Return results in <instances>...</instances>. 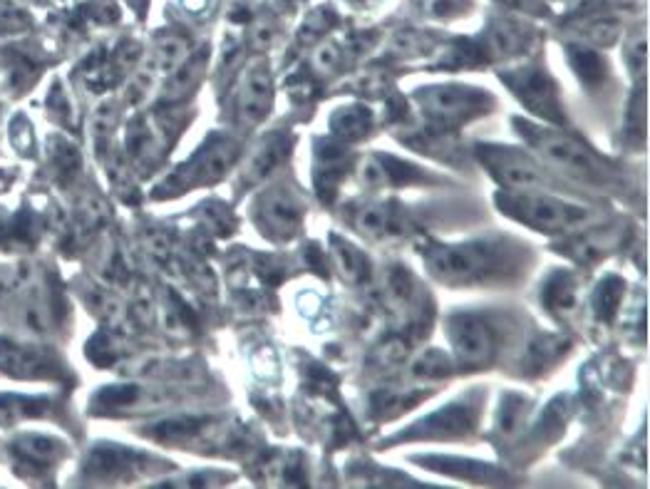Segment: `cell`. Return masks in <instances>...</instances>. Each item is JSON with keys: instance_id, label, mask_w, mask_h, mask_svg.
Listing matches in <instances>:
<instances>
[{"instance_id": "6da1fadb", "label": "cell", "mask_w": 650, "mask_h": 489, "mask_svg": "<svg viewBox=\"0 0 650 489\" xmlns=\"http://www.w3.org/2000/svg\"><path fill=\"white\" fill-rule=\"evenodd\" d=\"M427 269L435 279L452 286H477L504 276L512 264V251L502 241H462V244H430L422 249Z\"/></svg>"}, {"instance_id": "7a4b0ae2", "label": "cell", "mask_w": 650, "mask_h": 489, "mask_svg": "<svg viewBox=\"0 0 650 489\" xmlns=\"http://www.w3.org/2000/svg\"><path fill=\"white\" fill-rule=\"evenodd\" d=\"M497 202L512 219L536 231H546V234H574V231H581L596 219V214L588 207L566 202V199L546 194L541 189L502 192Z\"/></svg>"}, {"instance_id": "3957f363", "label": "cell", "mask_w": 650, "mask_h": 489, "mask_svg": "<svg viewBox=\"0 0 650 489\" xmlns=\"http://www.w3.org/2000/svg\"><path fill=\"white\" fill-rule=\"evenodd\" d=\"M517 127L524 140L531 144V149H536L551 167L561 169L566 177L581 179L588 184L608 182V172L601 159L588 152V147H584L576 137L549 130V127L529 125L524 120H517Z\"/></svg>"}, {"instance_id": "277c9868", "label": "cell", "mask_w": 650, "mask_h": 489, "mask_svg": "<svg viewBox=\"0 0 650 489\" xmlns=\"http://www.w3.org/2000/svg\"><path fill=\"white\" fill-rule=\"evenodd\" d=\"M417 102H420L422 112L435 122L437 127H459L472 117L482 115L492 107L487 92L477 90L469 85H432L417 92Z\"/></svg>"}, {"instance_id": "5b68a950", "label": "cell", "mask_w": 650, "mask_h": 489, "mask_svg": "<svg viewBox=\"0 0 650 489\" xmlns=\"http://www.w3.org/2000/svg\"><path fill=\"white\" fill-rule=\"evenodd\" d=\"M239 154H241L239 142L231 140V137H224V135L209 137V140L196 149L194 157L174 172V177L169 179L164 187L174 189V192H182V189L216 182V179H221L226 172H229V167L239 159Z\"/></svg>"}, {"instance_id": "8992f818", "label": "cell", "mask_w": 650, "mask_h": 489, "mask_svg": "<svg viewBox=\"0 0 650 489\" xmlns=\"http://www.w3.org/2000/svg\"><path fill=\"white\" fill-rule=\"evenodd\" d=\"M477 157L494 174V179L502 182L507 189H512V192L541 189L549 184V177L539 167V162L526 152H521V149L482 144V147H477Z\"/></svg>"}, {"instance_id": "52a82bcc", "label": "cell", "mask_w": 650, "mask_h": 489, "mask_svg": "<svg viewBox=\"0 0 650 489\" xmlns=\"http://www.w3.org/2000/svg\"><path fill=\"white\" fill-rule=\"evenodd\" d=\"M447 338H450L457 360L464 368H482L497 353V333H494L492 323L477 313L450 316Z\"/></svg>"}, {"instance_id": "ba28073f", "label": "cell", "mask_w": 650, "mask_h": 489, "mask_svg": "<svg viewBox=\"0 0 650 489\" xmlns=\"http://www.w3.org/2000/svg\"><path fill=\"white\" fill-rule=\"evenodd\" d=\"M303 199L286 184L268 189L256 202V224L268 239L291 241L303 224Z\"/></svg>"}, {"instance_id": "9c48e42d", "label": "cell", "mask_w": 650, "mask_h": 489, "mask_svg": "<svg viewBox=\"0 0 650 489\" xmlns=\"http://www.w3.org/2000/svg\"><path fill=\"white\" fill-rule=\"evenodd\" d=\"M504 82L509 85V90H514V95L524 102L526 110H531L534 115L544 117V120L561 125V105H559V92H556L554 80L539 68H521L512 70L507 75H502Z\"/></svg>"}, {"instance_id": "30bf717a", "label": "cell", "mask_w": 650, "mask_h": 489, "mask_svg": "<svg viewBox=\"0 0 650 489\" xmlns=\"http://www.w3.org/2000/svg\"><path fill=\"white\" fill-rule=\"evenodd\" d=\"M350 224H353L360 234H365L368 239L375 241L397 239V236H405L407 229H410V219H407L402 207L383 202H370L355 207L350 211Z\"/></svg>"}, {"instance_id": "8fae6325", "label": "cell", "mask_w": 650, "mask_h": 489, "mask_svg": "<svg viewBox=\"0 0 650 489\" xmlns=\"http://www.w3.org/2000/svg\"><path fill=\"white\" fill-rule=\"evenodd\" d=\"M623 236L626 234H623L621 226L581 231V234H569V239H566L559 249L566 251V256H571V259L579 261V264L593 266L606 259V256H611L613 251L621 249Z\"/></svg>"}, {"instance_id": "7c38bea8", "label": "cell", "mask_w": 650, "mask_h": 489, "mask_svg": "<svg viewBox=\"0 0 650 489\" xmlns=\"http://www.w3.org/2000/svg\"><path fill=\"white\" fill-rule=\"evenodd\" d=\"M273 107V80L271 72L263 65L249 70L241 80L239 97H236V112L244 122L256 125V122L266 120V115Z\"/></svg>"}, {"instance_id": "4fadbf2b", "label": "cell", "mask_w": 650, "mask_h": 489, "mask_svg": "<svg viewBox=\"0 0 650 489\" xmlns=\"http://www.w3.org/2000/svg\"><path fill=\"white\" fill-rule=\"evenodd\" d=\"M293 137L286 135V132H271L263 140L256 144L254 152L249 154V159L241 167V182L246 187H254V184L263 182L271 172H276L281 167V162L286 159V154L291 152Z\"/></svg>"}, {"instance_id": "5bb4252c", "label": "cell", "mask_w": 650, "mask_h": 489, "mask_svg": "<svg viewBox=\"0 0 650 489\" xmlns=\"http://www.w3.org/2000/svg\"><path fill=\"white\" fill-rule=\"evenodd\" d=\"M10 452L18 462V470L35 475V472H45L48 467H53L63 457L65 445L53 435H20Z\"/></svg>"}, {"instance_id": "9a60e30c", "label": "cell", "mask_w": 650, "mask_h": 489, "mask_svg": "<svg viewBox=\"0 0 650 489\" xmlns=\"http://www.w3.org/2000/svg\"><path fill=\"white\" fill-rule=\"evenodd\" d=\"M350 169V157L345 147L335 142H316V167H313V177H316V189L321 199H333L338 187L343 184L345 174Z\"/></svg>"}, {"instance_id": "2e32d148", "label": "cell", "mask_w": 650, "mask_h": 489, "mask_svg": "<svg viewBox=\"0 0 650 489\" xmlns=\"http://www.w3.org/2000/svg\"><path fill=\"white\" fill-rule=\"evenodd\" d=\"M474 420H477V408L467 403H452L450 408L440 410V413L430 415V418L417 422L412 430V435H425V437H447V435H464L474 427Z\"/></svg>"}, {"instance_id": "e0dca14e", "label": "cell", "mask_w": 650, "mask_h": 489, "mask_svg": "<svg viewBox=\"0 0 650 489\" xmlns=\"http://www.w3.org/2000/svg\"><path fill=\"white\" fill-rule=\"evenodd\" d=\"M0 368L23 378H35V375L55 373V365L43 350L30 346H20L13 341H0Z\"/></svg>"}, {"instance_id": "ac0fdd59", "label": "cell", "mask_w": 650, "mask_h": 489, "mask_svg": "<svg viewBox=\"0 0 650 489\" xmlns=\"http://www.w3.org/2000/svg\"><path fill=\"white\" fill-rule=\"evenodd\" d=\"M211 427L209 418H194V415H177V418L159 420L147 427V435L159 442H187L201 437Z\"/></svg>"}, {"instance_id": "d6986e66", "label": "cell", "mask_w": 650, "mask_h": 489, "mask_svg": "<svg viewBox=\"0 0 650 489\" xmlns=\"http://www.w3.org/2000/svg\"><path fill=\"white\" fill-rule=\"evenodd\" d=\"M330 130H333L335 137H340V140H363V137L373 130V112L363 105L343 107V110H338L330 117Z\"/></svg>"}, {"instance_id": "ffe728a7", "label": "cell", "mask_w": 650, "mask_h": 489, "mask_svg": "<svg viewBox=\"0 0 650 489\" xmlns=\"http://www.w3.org/2000/svg\"><path fill=\"white\" fill-rule=\"evenodd\" d=\"M330 256H333L335 266L340 274L350 283H360L368 279L370 264L360 249H355L350 241L340 239V236H330Z\"/></svg>"}, {"instance_id": "44dd1931", "label": "cell", "mask_w": 650, "mask_h": 489, "mask_svg": "<svg viewBox=\"0 0 650 489\" xmlns=\"http://www.w3.org/2000/svg\"><path fill=\"white\" fill-rule=\"evenodd\" d=\"M541 298H544V306L551 313H569L576 306V298H579V286H576V279L571 274L556 271L546 279Z\"/></svg>"}, {"instance_id": "7402d4cb", "label": "cell", "mask_w": 650, "mask_h": 489, "mask_svg": "<svg viewBox=\"0 0 650 489\" xmlns=\"http://www.w3.org/2000/svg\"><path fill=\"white\" fill-rule=\"evenodd\" d=\"M623 293H626V281L618 279V276H608V279H603L596 286V291H593V298H591L593 316L603 323L613 321V316H616L618 308H621L623 303Z\"/></svg>"}, {"instance_id": "603a6c76", "label": "cell", "mask_w": 650, "mask_h": 489, "mask_svg": "<svg viewBox=\"0 0 650 489\" xmlns=\"http://www.w3.org/2000/svg\"><path fill=\"white\" fill-rule=\"evenodd\" d=\"M48 410L45 398H23V395L0 393V422H18L25 418H38Z\"/></svg>"}, {"instance_id": "cb8c5ba5", "label": "cell", "mask_w": 650, "mask_h": 489, "mask_svg": "<svg viewBox=\"0 0 650 489\" xmlns=\"http://www.w3.org/2000/svg\"><path fill=\"white\" fill-rule=\"evenodd\" d=\"M452 370H455V365H452V358L447 353H442V350L432 348V350H425V353L417 355L415 360H412V378L415 380H442L447 378V375H452Z\"/></svg>"}, {"instance_id": "d4e9b609", "label": "cell", "mask_w": 650, "mask_h": 489, "mask_svg": "<svg viewBox=\"0 0 650 489\" xmlns=\"http://www.w3.org/2000/svg\"><path fill=\"white\" fill-rule=\"evenodd\" d=\"M526 43V35L521 33L517 25L499 23L489 30L487 35V53H492L494 58H509V55L519 53Z\"/></svg>"}, {"instance_id": "484cf974", "label": "cell", "mask_w": 650, "mask_h": 489, "mask_svg": "<svg viewBox=\"0 0 650 489\" xmlns=\"http://www.w3.org/2000/svg\"><path fill=\"white\" fill-rule=\"evenodd\" d=\"M571 343L561 336H541L536 338L529 346V353H526V368L531 370H544L554 363L556 358L566 353Z\"/></svg>"}, {"instance_id": "4316f807", "label": "cell", "mask_w": 650, "mask_h": 489, "mask_svg": "<svg viewBox=\"0 0 650 489\" xmlns=\"http://www.w3.org/2000/svg\"><path fill=\"white\" fill-rule=\"evenodd\" d=\"M425 400V393L417 390V393H405V390H390V393H378L370 400V408H373L375 415L380 418H390V415H400L405 410L415 408L417 403Z\"/></svg>"}, {"instance_id": "83f0119b", "label": "cell", "mask_w": 650, "mask_h": 489, "mask_svg": "<svg viewBox=\"0 0 650 489\" xmlns=\"http://www.w3.org/2000/svg\"><path fill=\"white\" fill-rule=\"evenodd\" d=\"M569 63H571V68H574L576 75H579L588 87H596L606 80V63H603L601 55H596L593 50L571 48Z\"/></svg>"}, {"instance_id": "f1b7e54d", "label": "cell", "mask_w": 650, "mask_h": 489, "mask_svg": "<svg viewBox=\"0 0 650 489\" xmlns=\"http://www.w3.org/2000/svg\"><path fill=\"white\" fill-rule=\"evenodd\" d=\"M189 58V43L179 35H164L154 48V68L159 72H172Z\"/></svg>"}, {"instance_id": "f546056e", "label": "cell", "mask_w": 650, "mask_h": 489, "mask_svg": "<svg viewBox=\"0 0 650 489\" xmlns=\"http://www.w3.org/2000/svg\"><path fill=\"white\" fill-rule=\"evenodd\" d=\"M385 288H388L390 301L397 308H407L415 303L417 298V281L412 279L410 271L405 266H390L388 279H385Z\"/></svg>"}, {"instance_id": "4dcf8cb0", "label": "cell", "mask_w": 650, "mask_h": 489, "mask_svg": "<svg viewBox=\"0 0 650 489\" xmlns=\"http://www.w3.org/2000/svg\"><path fill=\"white\" fill-rule=\"evenodd\" d=\"M201 72H204V58H187L182 65H177V68L172 70V77H169L167 82V97H182L187 95L189 90L196 85V80L201 77Z\"/></svg>"}, {"instance_id": "1f68e13d", "label": "cell", "mask_w": 650, "mask_h": 489, "mask_svg": "<svg viewBox=\"0 0 650 489\" xmlns=\"http://www.w3.org/2000/svg\"><path fill=\"white\" fill-rule=\"evenodd\" d=\"M139 398H142V390L137 385H112L97 395L95 408L105 410V413H117V410L132 408L134 403H139Z\"/></svg>"}, {"instance_id": "d6a6232c", "label": "cell", "mask_w": 650, "mask_h": 489, "mask_svg": "<svg viewBox=\"0 0 650 489\" xmlns=\"http://www.w3.org/2000/svg\"><path fill=\"white\" fill-rule=\"evenodd\" d=\"M526 408H529V400L521 398V395H504L502 408H499L497 413V430L502 432V435L517 432L521 422H524Z\"/></svg>"}, {"instance_id": "836d02e7", "label": "cell", "mask_w": 650, "mask_h": 489, "mask_svg": "<svg viewBox=\"0 0 650 489\" xmlns=\"http://www.w3.org/2000/svg\"><path fill=\"white\" fill-rule=\"evenodd\" d=\"M204 221H206V229L216 236H229V234H234V229H236L234 214H231L229 207L221 202L206 204Z\"/></svg>"}, {"instance_id": "e575fe53", "label": "cell", "mask_w": 650, "mask_h": 489, "mask_svg": "<svg viewBox=\"0 0 650 489\" xmlns=\"http://www.w3.org/2000/svg\"><path fill=\"white\" fill-rule=\"evenodd\" d=\"M251 368H254L256 378L278 380L281 363H278V355H276V350H273V346L256 348L254 355H251Z\"/></svg>"}, {"instance_id": "d590c367", "label": "cell", "mask_w": 650, "mask_h": 489, "mask_svg": "<svg viewBox=\"0 0 650 489\" xmlns=\"http://www.w3.org/2000/svg\"><path fill=\"white\" fill-rule=\"evenodd\" d=\"M646 53H648L646 38H643V35H636V38H633L626 48V60L636 75H641L643 68H646V60H648Z\"/></svg>"}, {"instance_id": "8d00e7d4", "label": "cell", "mask_w": 650, "mask_h": 489, "mask_svg": "<svg viewBox=\"0 0 650 489\" xmlns=\"http://www.w3.org/2000/svg\"><path fill=\"white\" fill-rule=\"evenodd\" d=\"M273 35H276V30H273V25L268 23V20H256V23L251 25V30H249L251 48L266 50L268 45L273 43Z\"/></svg>"}, {"instance_id": "74e56055", "label": "cell", "mask_w": 650, "mask_h": 489, "mask_svg": "<svg viewBox=\"0 0 650 489\" xmlns=\"http://www.w3.org/2000/svg\"><path fill=\"white\" fill-rule=\"evenodd\" d=\"M25 28L23 10L15 8L8 0H0V30H18Z\"/></svg>"}]
</instances>
